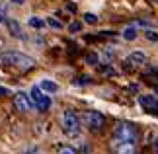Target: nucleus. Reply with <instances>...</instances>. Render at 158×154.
<instances>
[{"label":"nucleus","mask_w":158,"mask_h":154,"mask_svg":"<svg viewBox=\"0 0 158 154\" xmlns=\"http://www.w3.org/2000/svg\"><path fill=\"white\" fill-rule=\"evenodd\" d=\"M6 26H8V31L14 35V37H23L22 27H20V23H18L16 20H6Z\"/></svg>","instance_id":"nucleus-12"},{"label":"nucleus","mask_w":158,"mask_h":154,"mask_svg":"<svg viewBox=\"0 0 158 154\" xmlns=\"http://www.w3.org/2000/svg\"><path fill=\"white\" fill-rule=\"evenodd\" d=\"M0 59H2V63L10 65V66H16V69L20 70H29L35 66V60L31 57H27V55H23L20 51H4L0 55Z\"/></svg>","instance_id":"nucleus-1"},{"label":"nucleus","mask_w":158,"mask_h":154,"mask_svg":"<svg viewBox=\"0 0 158 154\" xmlns=\"http://www.w3.org/2000/svg\"><path fill=\"white\" fill-rule=\"evenodd\" d=\"M154 92H156V94H158V86H154Z\"/></svg>","instance_id":"nucleus-26"},{"label":"nucleus","mask_w":158,"mask_h":154,"mask_svg":"<svg viewBox=\"0 0 158 154\" xmlns=\"http://www.w3.org/2000/svg\"><path fill=\"white\" fill-rule=\"evenodd\" d=\"M4 20H6V6L0 4V23H2Z\"/></svg>","instance_id":"nucleus-20"},{"label":"nucleus","mask_w":158,"mask_h":154,"mask_svg":"<svg viewBox=\"0 0 158 154\" xmlns=\"http://www.w3.org/2000/svg\"><path fill=\"white\" fill-rule=\"evenodd\" d=\"M84 22H86V23H92V26H94V23H98V16H96V14H90V12H88V14H84Z\"/></svg>","instance_id":"nucleus-17"},{"label":"nucleus","mask_w":158,"mask_h":154,"mask_svg":"<svg viewBox=\"0 0 158 154\" xmlns=\"http://www.w3.org/2000/svg\"><path fill=\"white\" fill-rule=\"evenodd\" d=\"M60 123H63V129L69 135H78L80 133V119H78V115L74 111H63Z\"/></svg>","instance_id":"nucleus-4"},{"label":"nucleus","mask_w":158,"mask_h":154,"mask_svg":"<svg viewBox=\"0 0 158 154\" xmlns=\"http://www.w3.org/2000/svg\"><path fill=\"white\" fill-rule=\"evenodd\" d=\"M154 150H156V154H158V140H156V144H154Z\"/></svg>","instance_id":"nucleus-25"},{"label":"nucleus","mask_w":158,"mask_h":154,"mask_svg":"<svg viewBox=\"0 0 158 154\" xmlns=\"http://www.w3.org/2000/svg\"><path fill=\"white\" fill-rule=\"evenodd\" d=\"M139 103L147 109V111H158V98L156 96H148V94H144V96H139Z\"/></svg>","instance_id":"nucleus-7"},{"label":"nucleus","mask_w":158,"mask_h":154,"mask_svg":"<svg viewBox=\"0 0 158 154\" xmlns=\"http://www.w3.org/2000/svg\"><path fill=\"white\" fill-rule=\"evenodd\" d=\"M45 23H47L49 27H53V29H60V27H63V23H60V22L57 20V18H47Z\"/></svg>","instance_id":"nucleus-14"},{"label":"nucleus","mask_w":158,"mask_h":154,"mask_svg":"<svg viewBox=\"0 0 158 154\" xmlns=\"http://www.w3.org/2000/svg\"><path fill=\"white\" fill-rule=\"evenodd\" d=\"M29 100H31V103L35 106L37 111H47V109L51 107V98L45 96V92H41L39 86H33L31 88V92H29Z\"/></svg>","instance_id":"nucleus-3"},{"label":"nucleus","mask_w":158,"mask_h":154,"mask_svg":"<svg viewBox=\"0 0 158 154\" xmlns=\"http://www.w3.org/2000/svg\"><path fill=\"white\" fill-rule=\"evenodd\" d=\"M113 150H115V154H137V144L135 143H117V140H113Z\"/></svg>","instance_id":"nucleus-8"},{"label":"nucleus","mask_w":158,"mask_h":154,"mask_svg":"<svg viewBox=\"0 0 158 154\" xmlns=\"http://www.w3.org/2000/svg\"><path fill=\"white\" fill-rule=\"evenodd\" d=\"M137 35H139V29H137L135 23H131V26H125L123 31H121V37H123L125 41H135Z\"/></svg>","instance_id":"nucleus-11"},{"label":"nucleus","mask_w":158,"mask_h":154,"mask_svg":"<svg viewBox=\"0 0 158 154\" xmlns=\"http://www.w3.org/2000/svg\"><path fill=\"white\" fill-rule=\"evenodd\" d=\"M39 88H41V92H45V94H55V92H59V84L49 80V78H43L39 82Z\"/></svg>","instance_id":"nucleus-10"},{"label":"nucleus","mask_w":158,"mask_h":154,"mask_svg":"<svg viewBox=\"0 0 158 154\" xmlns=\"http://www.w3.org/2000/svg\"><path fill=\"white\" fill-rule=\"evenodd\" d=\"M137 139H139L137 127L131 123L121 121L113 127V140H117V143H137Z\"/></svg>","instance_id":"nucleus-2"},{"label":"nucleus","mask_w":158,"mask_h":154,"mask_svg":"<svg viewBox=\"0 0 158 154\" xmlns=\"http://www.w3.org/2000/svg\"><path fill=\"white\" fill-rule=\"evenodd\" d=\"M8 94H10V90L4 88V86H0V96H8Z\"/></svg>","instance_id":"nucleus-22"},{"label":"nucleus","mask_w":158,"mask_h":154,"mask_svg":"<svg viewBox=\"0 0 158 154\" xmlns=\"http://www.w3.org/2000/svg\"><path fill=\"white\" fill-rule=\"evenodd\" d=\"M88 82H90V78H88V76H82V78H78L74 84H76V86H80V84H88Z\"/></svg>","instance_id":"nucleus-21"},{"label":"nucleus","mask_w":158,"mask_h":154,"mask_svg":"<svg viewBox=\"0 0 158 154\" xmlns=\"http://www.w3.org/2000/svg\"><path fill=\"white\" fill-rule=\"evenodd\" d=\"M59 154H76V150L72 148V146H63V148L59 150Z\"/></svg>","instance_id":"nucleus-19"},{"label":"nucleus","mask_w":158,"mask_h":154,"mask_svg":"<svg viewBox=\"0 0 158 154\" xmlns=\"http://www.w3.org/2000/svg\"><path fill=\"white\" fill-rule=\"evenodd\" d=\"M84 60H86V63L88 65H100V57H98V55H96V53H90V55H86V59H84Z\"/></svg>","instance_id":"nucleus-15"},{"label":"nucleus","mask_w":158,"mask_h":154,"mask_svg":"<svg viewBox=\"0 0 158 154\" xmlns=\"http://www.w3.org/2000/svg\"><path fill=\"white\" fill-rule=\"evenodd\" d=\"M14 106H16V109L18 111H29V109L33 107V103H31V100H29V96L26 94V92H18V94L14 96Z\"/></svg>","instance_id":"nucleus-6"},{"label":"nucleus","mask_w":158,"mask_h":154,"mask_svg":"<svg viewBox=\"0 0 158 154\" xmlns=\"http://www.w3.org/2000/svg\"><path fill=\"white\" fill-rule=\"evenodd\" d=\"M27 23H29V27H35V29H43L45 27V22L41 20V18H37V16H31L27 20Z\"/></svg>","instance_id":"nucleus-13"},{"label":"nucleus","mask_w":158,"mask_h":154,"mask_svg":"<svg viewBox=\"0 0 158 154\" xmlns=\"http://www.w3.org/2000/svg\"><path fill=\"white\" fill-rule=\"evenodd\" d=\"M66 8H69L70 12H76V4H72V2H69V4H66Z\"/></svg>","instance_id":"nucleus-23"},{"label":"nucleus","mask_w":158,"mask_h":154,"mask_svg":"<svg viewBox=\"0 0 158 154\" xmlns=\"http://www.w3.org/2000/svg\"><path fill=\"white\" fill-rule=\"evenodd\" d=\"M144 63H147V55L143 51H133L127 57V65H131V66H143Z\"/></svg>","instance_id":"nucleus-9"},{"label":"nucleus","mask_w":158,"mask_h":154,"mask_svg":"<svg viewBox=\"0 0 158 154\" xmlns=\"http://www.w3.org/2000/svg\"><path fill=\"white\" fill-rule=\"evenodd\" d=\"M69 29H70L72 33H76V31H80V29H82V23L80 22H72L70 26H69Z\"/></svg>","instance_id":"nucleus-18"},{"label":"nucleus","mask_w":158,"mask_h":154,"mask_svg":"<svg viewBox=\"0 0 158 154\" xmlns=\"http://www.w3.org/2000/svg\"><path fill=\"white\" fill-rule=\"evenodd\" d=\"M156 2H158V0H156Z\"/></svg>","instance_id":"nucleus-27"},{"label":"nucleus","mask_w":158,"mask_h":154,"mask_svg":"<svg viewBox=\"0 0 158 154\" xmlns=\"http://www.w3.org/2000/svg\"><path fill=\"white\" fill-rule=\"evenodd\" d=\"M12 4H26V0H10Z\"/></svg>","instance_id":"nucleus-24"},{"label":"nucleus","mask_w":158,"mask_h":154,"mask_svg":"<svg viewBox=\"0 0 158 154\" xmlns=\"http://www.w3.org/2000/svg\"><path fill=\"white\" fill-rule=\"evenodd\" d=\"M144 37H147L148 41L156 43L158 41V31H154V29H147V31H144Z\"/></svg>","instance_id":"nucleus-16"},{"label":"nucleus","mask_w":158,"mask_h":154,"mask_svg":"<svg viewBox=\"0 0 158 154\" xmlns=\"http://www.w3.org/2000/svg\"><path fill=\"white\" fill-rule=\"evenodd\" d=\"M82 121H84V125H86L88 129H92V131H100V129L104 127V123H106V117L102 115L100 111H84Z\"/></svg>","instance_id":"nucleus-5"}]
</instances>
